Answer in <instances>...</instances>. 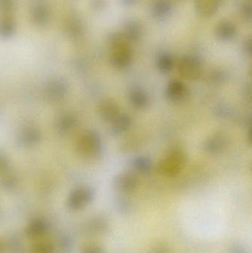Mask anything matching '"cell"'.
I'll return each instance as SVG.
<instances>
[{"label":"cell","mask_w":252,"mask_h":253,"mask_svg":"<svg viewBox=\"0 0 252 253\" xmlns=\"http://www.w3.org/2000/svg\"><path fill=\"white\" fill-rule=\"evenodd\" d=\"M111 48L110 62L117 69L128 68L133 61V50L131 43L122 33L111 34L109 39Z\"/></svg>","instance_id":"6da1fadb"},{"label":"cell","mask_w":252,"mask_h":253,"mask_svg":"<svg viewBox=\"0 0 252 253\" xmlns=\"http://www.w3.org/2000/svg\"><path fill=\"white\" fill-rule=\"evenodd\" d=\"M186 163V155L180 147H173L161 159L158 166L160 174L166 177L179 175Z\"/></svg>","instance_id":"7a4b0ae2"},{"label":"cell","mask_w":252,"mask_h":253,"mask_svg":"<svg viewBox=\"0 0 252 253\" xmlns=\"http://www.w3.org/2000/svg\"><path fill=\"white\" fill-rule=\"evenodd\" d=\"M179 72L186 80H198L202 74L201 62L195 56H183L179 62Z\"/></svg>","instance_id":"3957f363"},{"label":"cell","mask_w":252,"mask_h":253,"mask_svg":"<svg viewBox=\"0 0 252 253\" xmlns=\"http://www.w3.org/2000/svg\"><path fill=\"white\" fill-rule=\"evenodd\" d=\"M138 184V177L133 172H121L113 180V187L115 190L123 193H132L137 188Z\"/></svg>","instance_id":"277c9868"},{"label":"cell","mask_w":252,"mask_h":253,"mask_svg":"<svg viewBox=\"0 0 252 253\" xmlns=\"http://www.w3.org/2000/svg\"><path fill=\"white\" fill-rule=\"evenodd\" d=\"M189 90L184 83L179 80H173L167 85L166 96L173 102H183L187 98Z\"/></svg>","instance_id":"5b68a950"},{"label":"cell","mask_w":252,"mask_h":253,"mask_svg":"<svg viewBox=\"0 0 252 253\" xmlns=\"http://www.w3.org/2000/svg\"><path fill=\"white\" fill-rule=\"evenodd\" d=\"M228 144V138L224 134L216 133L206 140L204 144V150L212 155L221 153Z\"/></svg>","instance_id":"8992f818"},{"label":"cell","mask_w":252,"mask_h":253,"mask_svg":"<svg viewBox=\"0 0 252 253\" xmlns=\"http://www.w3.org/2000/svg\"><path fill=\"white\" fill-rule=\"evenodd\" d=\"M222 0H195V10L201 17L214 16L221 6Z\"/></svg>","instance_id":"52a82bcc"},{"label":"cell","mask_w":252,"mask_h":253,"mask_svg":"<svg viewBox=\"0 0 252 253\" xmlns=\"http://www.w3.org/2000/svg\"><path fill=\"white\" fill-rule=\"evenodd\" d=\"M82 150L86 156H97L102 150V141L96 132H88L84 136L82 142Z\"/></svg>","instance_id":"ba28073f"},{"label":"cell","mask_w":252,"mask_h":253,"mask_svg":"<svg viewBox=\"0 0 252 253\" xmlns=\"http://www.w3.org/2000/svg\"><path fill=\"white\" fill-rule=\"evenodd\" d=\"M99 113L102 120L111 123L121 114L118 104L112 100H105L99 107Z\"/></svg>","instance_id":"9c48e42d"},{"label":"cell","mask_w":252,"mask_h":253,"mask_svg":"<svg viewBox=\"0 0 252 253\" xmlns=\"http://www.w3.org/2000/svg\"><path fill=\"white\" fill-rule=\"evenodd\" d=\"M237 28L235 24L229 21H222L216 28V36L221 41L227 42L233 40L237 35Z\"/></svg>","instance_id":"30bf717a"},{"label":"cell","mask_w":252,"mask_h":253,"mask_svg":"<svg viewBox=\"0 0 252 253\" xmlns=\"http://www.w3.org/2000/svg\"><path fill=\"white\" fill-rule=\"evenodd\" d=\"M173 11V4L170 0H157L152 7V15L156 20L167 19Z\"/></svg>","instance_id":"8fae6325"},{"label":"cell","mask_w":252,"mask_h":253,"mask_svg":"<svg viewBox=\"0 0 252 253\" xmlns=\"http://www.w3.org/2000/svg\"><path fill=\"white\" fill-rule=\"evenodd\" d=\"M132 120L127 114H121L110 123L109 132L113 136H118L127 132L130 128Z\"/></svg>","instance_id":"7c38bea8"},{"label":"cell","mask_w":252,"mask_h":253,"mask_svg":"<svg viewBox=\"0 0 252 253\" xmlns=\"http://www.w3.org/2000/svg\"><path fill=\"white\" fill-rule=\"evenodd\" d=\"M122 34L130 43L136 42L139 41L142 37V26L139 22H136V21H129L124 25V32Z\"/></svg>","instance_id":"4fadbf2b"},{"label":"cell","mask_w":252,"mask_h":253,"mask_svg":"<svg viewBox=\"0 0 252 253\" xmlns=\"http://www.w3.org/2000/svg\"><path fill=\"white\" fill-rule=\"evenodd\" d=\"M130 102L138 110H144L147 108L149 104V98L146 92L141 89H135L130 95Z\"/></svg>","instance_id":"5bb4252c"},{"label":"cell","mask_w":252,"mask_h":253,"mask_svg":"<svg viewBox=\"0 0 252 253\" xmlns=\"http://www.w3.org/2000/svg\"><path fill=\"white\" fill-rule=\"evenodd\" d=\"M174 59L169 53H162L157 59V68L162 74H168L174 68Z\"/></svg>","instance_id":"9a60e30c"},{"label":"cell","mask_w":252,"mask_h":253,"mask_svg":"<svg viewBox=\"0 0 252 253\" xmlns=\"http://www.w3.org/2000/svg\"><path fill=\"white\" fill-rule=\"evenodd\" d=\"M152 162L149 158L146 156H139L133 161V167L140 173L146 174L152 169Z\"/></svg>","instance_id":"2e32d148"},{"label":"cell","mask_w":252,"mask_h":253,"mask_svg":"<svg viewBox=\"0 0 252 253\" xmlns=\"http://www.w3.org/2000/svg\"><path fill=\"white\" fill-rule=\"evenodd\" d=\"M241 13L247 20H252V8L251 3L246 2L243 4L242 7H241Z\"/></svg>","instance_id":"e0dca14e"},{"label":"cell","mask_w":252,"mask_h":253,"mask_svg":"<svg viewBox=\"0 0 252 253\" xmlns=\"http://www.w3.org/2000/svg\"><path fill=\"white\" fill-rule=\"evenodd\" d=\"M252 40L251 38L247 40L244 43V51L248 56H251L252 53Z\"/></svg>","instance_id":"ac0fdd59"},{"label":"cell","mask_w":252,"mask_h":253,"mask_svg":"<svg viewBox=\"0 0 252 253\" xmlns=\"http://www.w3.org/2000/svg\"><path fill=\"white\" fill-rule=\"evenodd\" d=\"M136 0H122L123 3L126 5H133L136 2Z\"/></svg>","instance_id":"d6986e66"},{"label":"cell","mask_w":252,"mask_h":253,"mask_svg":"<svg viewBox=\"0 0 252 253\" xmlns=\"http://www.w3.org/2000/svg\"><path fill=\"white\" fill-rule=\"evenodd\" d=\"M155 253H168V252H167V250L159 249L157 250V251L155 252Z\"/></svg>","instance_id":"ffe728a7"}]
</instances>
